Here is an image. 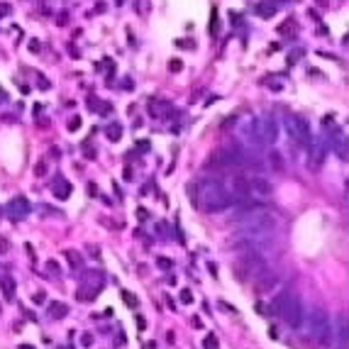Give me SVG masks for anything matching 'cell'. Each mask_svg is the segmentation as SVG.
<instances>
[{"mask_svg": "<svg viewBox=\"0 0 349 349\" xmlns=\"http://www.w3.org/2000/svg\"><path fill=\"white\" fill-rule=\"evenodd\" d=\"M88 193H90V196H98V188H95V183H88Z\"/></svg>", "mask_w": 349, "mask_h": 349, "instance_id": "cell-36", "label": "cell"}, {"mask_svg": "<svg viewBox=\"0 0 349 349\" xmlns=\"http://www.w3.org/2000/svg\"><path fill=\"white\" fill-rule=\"evenodd\" d=\"M49 188H52V193H54L57 201H66V198H71V193H73V186L64 176H54L52 183H49Z\"/></svg>", "mask_w": 349, "mask_h": 349, "instance_id": "cell-10", "label": "cell"}, {"mask_svg": "<svg viewBox=\"0 0 349 349\" xmlns=\"http://www.w3.org/2000/svg\"><path fill=\"white\" fill-rule=\"evenodd\" d=\"M120 295H122V300H125L130 308H137V303H140V300H137V295H135L132 291H122Z\"/></svg>", "mask_w": 349, "mask_h": 349, "instance_id": "cell-22", "label": "cell"}, {"mask_svg": "<svg viewBox=\"0 0 349 349\" xmlns=\"http://www.w3.org/2000/svg\"><path fill=\"white\" fill-rule=\"evenodd\" d=\"M64 259L69 262L71 269H81V266H83V254L76 252V249H66V252H64Z\"/></svg>", "mask_w": 349, "mask_h": 349, "instance_id": "cell-18", "label": "cell"}, {"mask_svg": "<svg viewBox=\"0 0 349 349\" xmlns=\"http://www.w3.org/2000/svg\"><path fill=\"white\" fill-rule=\"evenodd\" d=\"M17 349H37V347H32V345H20Z\"/></svg>", "mask_w": 349, "mask_h": 349, "instance_id": "cell-41", "label": "cell"}, {"mask_svg": "<svg viewBox=\"0 0 349 349\" xmlns=\"http://www.w3.org/2000/svg\"><path fill=\"white\" fill-rule=\"evenodd\" d=\"M88 252H90L93 259H100V247L98 244H88Z\"/></svg>", "mask_w": 349, "mask_h": 349, "instance_id": "cell-30", "label": "cell"}, {"mask_svg": "<svg viewBox=\"0 0 349 349\" xmlns=\"http://www.w3.org/2000/svg\"><path fill=\"white\" fill-rule=\"evenodd\" d=\"M105 137L110 142H120L122 140V125H120V122H110V125L105 127Z\"/></svg>", "mask_w": 349, "mask_h": 349, "instance_id": "cell-19", "label": "cell"}, {"mask_svg": "<svg viewBox=\"0 0 349 349\" xmlns=\"http://www.w3.org/2000/svg\"><path fill=\"white\" fill-rule=\"evenodd\" d=\"M93 342H95V337H93V335H90V332H83V335H81V347H93Z\"/></svg>", "mask_w": 349, "mask_h": 349, "instance_id": "cell-24", "label": "cell"}, {"mask_svg": "<svg viewBox=\"0 0 349 349\" xmlns=\"http://www.w3.org/2000/svg\"><path fill=\"white\" fill-rule=\"evenodd\" d=\"M183 69V61H178V59H174V61H169V71H174V73H178V71Z\"/></svg>", "mask_w": 349, "mask_h": 349, "instance_id": "cell-28", "label": "cell"}, {"mask_svg": "<svg viewBox=\"0 0 349 349\" xmlns=\"http://www.w3.org/2000/svg\"><path fill=\"white\" fill-rule=\"evenodd\" d=\"M305 330H308V337L320 342V345H327L332 340V325H330V318L327 313L322 310H313L305 320Z\"/></svg>", "mask_w": 349, "mask_h": 349, "instance_id": "cell-4", "label": "cell"}, {"mask_svg": "<svg viewBox=\"0 0 349 349\" xmlns=\"http://www.w3.org/2000/svg\"><path fill=\"white\" fill-rule=\"evenodd\" d=\"M295 32H298V20L295 17H286L279 25V37H283V39H291Z\"/></svg>", "mask_w": 349, "mask_h": 349, "instance_id": "cell-15", "label": "cell"}, {"mask_svg": "<svg viewBox=\"0 0 349 349\" xmlns=\"http://www.w3.org/2000/svg\"><path fill=\"white\" fill-rule=\"evenodd\" d=\"M191 193H196L193 205L203 212H222L239 203V198L232 196L220 178H201L198 183L191 186Z\"/></svg>", "mask_w": 349, "mask_h": 349, "instance_id": "cell-1", "label": "cell"}, {"mask_svg": "<svg viewBox=\"0 0 349 349\" xmlns=\"http://www.w3.org/2000/svg\"><path fill=\"white\" fill-rule=\"evenodd\" d=\"M117 2H120V5H122V2H125V0H117Z\"/></svg>", "mask_w": 349, "mask_h": 349, "instance_id": "cell-43", "label": "cell"}, {"mask_svg": "<svg viewBox=\"0 0 349 349\" xmlns=\"http://www.w3.org/2000/svg\"><path fill=\"white\" fill-rule=\"evenodd\" d=\"M29 210H32V203H29L25 196H15V198H10L7 205H5V217L12 220V222H20V220H25V217L29 215Z\"/></svg>", "mask_w": 349, "mask_h": 349, "instance_id": "cell-7", "label": "cell"}, {"mask_svg": "<svg viewBox=\"0 0 349 349\" xmlns=\"http://www.w3.org/2000/svg\"><path fill=\"white\" fill-rule=\"evenodd\" d=\"M178 298H181V303H183V305H191V303H193V295H191V291H188V288H183V291L178 293Z\"/></svg>", "mask_w": 349, "mask_h": 349, "instance_id": "cell-25", "label": "cell"}, {"mask_svg": "<svg viewBox=\"0 0 349 349\" xmlns=\"http://www.w3.org/2000/svg\"><path fill=\"white\" fill-rule=\"evenodd\" d=\"M283 125H286V130H288V135H291V140L298 142L300 146H308L310 140H313V135H310V122L303 117V115H288L286 120H283Z\"/></svg>", "mask_w": 349, "mask_h": 349, "instance_id": "cell-6", "label": "cell"}, {"mask_svg": "<svg viewBox=\"0 0 349 349\" xmlns=\"http://www.w3.org/2000/svg\"><path fill=\"white\" fill-rule=\"evenodd\" d=\"M259 132L264 144H276L279 140V117L274 113H266L264 117H259Z\"/></svg>", "mask_w": 349, "mask_h": 349, "instance_id": "cell-8", "label": "cell"}, {"mask_svg": "<svg viewBox=\"0 0 349 349\" xmlns=\"http://www.w3.org/2000/svg\"><path fill=\"white\" fill-rule=\"evenodd\" d=\"M149 113H151V117H164V120H169V117L174 115V105L166 103V100H149Z\"/></svg>", "mask_w": 349, "mask_h": 349, "instance_id": "cell-11", "label": "cell"}, {"mask_svg": "<svg viewBox=\"0 0 349 349\" xmlns=\"http://www.w3.org/2000/svg\"><path fill=\"white\" fill-rule=\"evenodd\" d=\"M2 100H7V93H5V90L0 88V103H2Z\"/></svg>", "mask_w": 349, "mask_h": 349, "instance_id": "cell-40", "label": "cell"}, {"mask_svg": "<svg viewBox=\"0 0 349 349\" xmlns=\"http://www.w3.org/2000/svg\"><path fill=\"white\" fill-rule=\"evenodd\" d=\"M203 349H220V340H217L212 332H208V335L203 337Z\"/></svg>", "mask_w": 349, "mask_h": 349, "instance_id": "cell-21", "label": "cell"}, {"mask_svg": "<svg viewBox=\"0 0 349 349\" xmlns=\"http://www.w3.org/2000/svg\"><path fill=\"white\" fill-rule=\"evenodd\" d=\"M257 15H259V17H264V20H269V17H274V15H276V5H271L269 0H259V5H257Z\"/></svg>", "mask_w": 349, "mask_h": 349, "instance_id": "cell-17", "label": "cell"}, {"mask_svg": "<svg viewBox=\"0 0 349 349\" xmlns=\"http://www.w3.org/2000/svg\"><path fill=\"white\" fill-rule=\"evenodd\" d=\"M0 291L5 293V300H15V291H17V286H15V279H12L10 274H5V276L0 279Z\"/></svg>", "mask_w": 349, "mask_h": 349, "instance_id": "cell-16", "label": "cell"}, {"mask_svg": "<svg viewBox=\"0 0 349 349\" xmlns=\"http://www.w3.org/2000/svg\"><path fill=\"white\" fill-rule=\"evenodd\" d=\"M276 286H279V276L264 271V274L257 279V293H259V295H262V293H269V291H274Z\"/></svg>", "mask_w": 349, "mask_h": 349, "instance_id": "cell-12", "label": "cell"}, {"mask_svg": "<svg viewBox=\"0 0 349 349\" xmlns=\"http://www.w3.org/2000/svg\"><path fill=\"white\" fill-rule=\"evenodd\" d=\"M232 271H234V279L242 281V283L259 279L266 271V262L262 257V249H244V252H239V259H234Z\"/></svg>", "mask_w": 349, "mask_h": 349, "instance_id": "cell-3", "label": "cell"}, {"mask_svg": "<svg viewBox=\"0 0 349 349\" xmlns=\"http://www.w3.org/2000/svg\"><path fill=\"white\" fill-rule=\"evenodd\" d=\"M257 313H259V315H269V313H266V308H264L262 303H257Z\"/></svg>", "mask_w": 349, "mask_h": 349, "instance_id": "cell-37", "label": "cell"}, {"mask_svg": "<svg viewBox=\"0 0 349 349\" xmlns=\"http://www.w3.org/2000/svg\"><path fill=\"white\" fill-rule=\"evenodd\" d=\"M81 127V117H73V120H69V130L71 132H76Z\"/></svg>", "mask_w": 349, "mask_h": 349, "instance_id": "cell-32", "label": "cell"}, {"mask_svg": "<svg viewBox=\"0 0 349 349\" xmlns=\"http://www.w3.org/2000/svg\"><path fill=\"white\" fill-rule=\"evenodd\" d=\"M83 283H93V286H105V274L103 271H86V276H83Z\"/></svg>", "mask_w": 349, "mask_h": 349, "instance_id": "cell-20", "label": "cell"}, {"mask_svg": "<svg viewBox=\"0 0 349 349\" xmlns=\"http://www.w3.org/2000/svg\"><path fill=\"white\" fill-rule=\"evenodd\" d=\"M83 154H86V159H95V149H93V144H90V142H86V144H83Z\"/></svg>", "mask_w": 349, "mask_h": 349, "instance_id": "cell-27", "label": "cell"}, {"mask_svg": "<svg viewBox=\"0 0 349 349\" xmlns=\"http://www.w3.org/2000/svg\"><path fill=\"white\" fill-rule=\"evenodd\" d=\"M269 2H271V5H276V7H279V5H286V2H288V0H269Z\"/></svg>", "mask_w": 349, "mask_h": 349, "instance_id": "cell-39", "label": "cell"}, {"mask_svg": "<svg viewBox=\"0 0 349 349\" xmlns=\"http://www.w3.org/2000/svg\"><path fill=\"white\" fill-rule=\"evenodd\" d=\"M57 349H71V347H57Z\"/></svg>", "mask_w": 349, "mask_h": 349, "instance_id": "cell-42", "label": "cell"}, {"mask_svg": "<svg viewBox=\"0 0 349 349\" xmlns=\"http://www.w3.org/2000/svg\"><path fill=\"white\" fill-rule=\"evenodd\" d=\"M247 193H252V196H271L274 193V183L271 181H266L264 176H254V178H249L247 181Z\"/></svg>", "mask_w": 349, "mask_h": 349, "instance_id": "cell-9", "label": "cell"}, {"mask_svg": "<svg viewBox=\"0 0 349 349\" xmlns=\"http://www.w3.org/2000/svg\"><path fill=\"white\" fill-rule=\"evenodd\" d=\"M156 266H159V269H171L174 264H171V259H161V257H159V259H156Z\"/></svg>", "mask_w": 349, "mask_h": 349, "instance_id": "cell-31", "label": "cell"}, {"mask_svg": "<svg viewBox=\"0 0 349 349\" xmlns=\"http://www.w3.org/2000/svg\"><path fill=\"white\" fill-rule=\"evenodd\" d=\"M269 156H271V166H274V169H279V171H283V156H281L279 151H271Z\"/></svg>", "mask_w": 349, "mask_h": 349, "instance_id": "cell-23", "label": "cell"}, {"mask_svg": "<svg viewBox=\"0 0 349 349\" xmlns=\"http://www.w3.org/2000/svg\"><path fill=\"white\" fill-rule=\"evenodd\" d=\"M34 174H37V176H47V164H44V161H39V164L34 166Z\"/></svg>", "mask_w": 349, "mask_h": 349, "instance_id": "cell-29", "label": "cell"}, {"mask_svg": "<svg viewBox=\"0 0 349 349\" xmlns=\"http://www.w3.org/2000/svg\"><path fill=\"white\" fill-rule=\"evenodd\" d=\"M32 300H34V303H44V295H42V293H34V298H32Z\"/></svg>", "mask_w": 349, "mask_h": 349, "instance_id": "cell-38", "label": "cell"}, {"mask_svg": "<svg viewBox=\"0 0 349 349\" xmlns=\"http://www.w3.org/2000/svg\"><path fill=\"white\" fill-rule=\"evenodd\" d=\"M244 161H247V156H244L242 149L227 146V149L212 151L210 159L205 161V166H208V169H232V166H239V164H244Z\"/></svg>", "mask_w": 349, "mask_h": 349, "instance_id": "cell-5", "label": "cell"}, {"mask_svg": "<svg viewBox=\"0 0 349 349\" xmlns=\"http://www.w3.org/2000/svg\"><path fill=\"white\" fill-rule=\"evenodd\" d=\"M47 269L52 271V276H59V274H61V266H59L54 259H49V262H47Z\"/></svg>", "mask_w": 349, "mask_h": 349, "instance_id": "cell-26", "label": "cell"}, {"mask_svg": "<svg viewBox=\"0 0 349 349\" xmlns=\"http://www.w3.org/2000/svg\"><path fill=\"white\" fill-rule=\"evenodd\" d=\"M47 313H49V318H52V320H64V318L69 315V305H66V303H61V300H54V303H49Z\"/></svg>", "mask_w": 349, "mask_h": 349, "instance_id": "cell-14", "label": "cell"}, {"mask_svg": "<svg viewBox=\"0 0 349 349\" xmlns=\"http://www.w3.org/2000/svg\"><path fill=\"white\" fill-rule=\"evenodd\" d=\"M7 247H10V244H7V239H2V237H0V254H5V252H7Z\"/></svg>", "mask_w": 349, "mask_h": 349, "instance_id": "cell-34", "label": "cell"}, {"mask_svg": "<svg viewBox=\"0 0 349 349\" xmlns=\"http://www.w3.org/2000/svg\"><path fill=\"white\" fill-rule=\"evenodd\" d=\"M137 217H140V220H146V217H149V212H146L144 208H140V210H137Z\"/></svg>", "mask_w": 349, "mask_h": 349, "instance_id": "cell-35", "label": "cell"}, {"mask_svg": "<svg viewBox=\"0 0 349 349\" xmlns=\"http://www.w3.org/2000/svg\"><path fill=\"white\" fill-rule=\"evenodd\" d=\"M269 315H279L288 327H300V325H303V305H300V300L293 295V291H283V293H279V295L271 300Z\"/></svg>", "mask_w": 349, "mask_h": 349, "instance_id": "cell-2", "label": "cell"}, {"mask_svg": "<svg viewBox=\"0 0 349 349\" xmlns=\"http://www.w3.org/2000/svg\"><path fill=\"white\" fill-rule=\"evenodd\" d=\"M100 291H103L100 286H93V283H81V288H78L76 298H78L81 303H93V300L98 298V293H100Z\"/></svg>", "mask_w": 349, "mask_h": 349, "instance_id": "cell-13", "label": "cell"}, {"mask_svg": "<svg viewBox=\"0 0 349 349\" xmlns=\"http://www.w3.org/2000/svg\"><path fill=\"white\" fill-rule=\"evenodd\" d=\"M176 47H183V49H193L196 44H193V42H181V39H178V42H176Z\"/></svg>", "mask_w": 349, "mask_h": 349, "instance_id": "cell-33", "label": "cell"}]
</instances>
